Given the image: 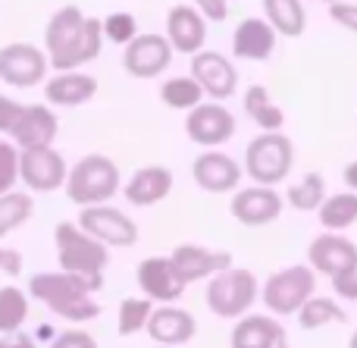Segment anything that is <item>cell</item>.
<instances>
[{
  "instance_id": "13",
  "label": "cell",
  "mask_w": 357,
  "mask_h": 348,
  "mask_svg": "<svg viewBox=\"0 0 357 348\" xmlns=\"http://www.w3.org/2000/svg\"><path fill=\"white\" fill-rule=\"evenodd\" d=\"M185 135L201 148H220L235 135V116L216 100H204L185 116Z\"/></svg>"
},
{
  "instance_id": "40",
  "label": "cell",
  "mask_w": 357,
  "mask_h": 348,
  "mask_svg": "<svg viewBox=\"0 0 357 348\" xmlns=\"http://www.w3.org/2000/svg\"><path fill=\"white\" fill-rule=\"evenodd\" d=\"M195 10L201 13L207 22H222L229 16V3L226 0H195Z\"/></svg>"
},
{
  "instance_id": "9",
  "label": "cell",
  "mask_w": 357,
  "mask_h": 348,
  "mask_svg": "<svg viewBox=\"0 0 357 348\" xmlns=\"http://www.w3.org/2000/svg\"><path fill=\"white\" fill-rule=\"evenodd\" d=\"M19 179L29 186V192H60L69 179L66 157L54 148L19 151Z\"/></svg>"
},
{
  "instance_id": "29",
  "label": "cell",
  "mask_w": 357,
  "mask_h": 348,
  "mask_svg": "<svg viewBox=\"0 0 357 348\" xmlns=\"http://www.w3.org/2000/svg\"><path fill=\"white\" fill-rule=\"evenodd\" d=\"M326 179L320 173H304L298 182H291L289 192H285V201H289L291 211L298 213H310V211H320L323 201H326Z\"/></svg>"
},
{
  "instance_id": "38",
  "label": "cell",
  "mask_w": 357,
  "mask_h": 348,
  "mask_svg": "<svg viewBox=\"0 0 357 348\" xmlns=\"http://www.w3.org/2000/svg\"><path fill=\"white\" fill-rule=\"evenodd\" d=\"M329 19H333V22H339L342 29H348V31H354V35H357V3H348V0L333 3V6H329Z\"/></svg>"
},
{
  "instance_id": "33",
  "label": "cell",
  "mask_w": 357,
  "mask_h": 348,
  "mask_svg": "<svg viewBox=\"0 0 357 348\" xmlns=\"http://www.w3.org/2000/svg\"><path fill=\"white\" fill-rule=\"evenodd\" d=\"M345 320H348V314L342 311L333 298H320V295H314V298L298 311L301 330H323V326H329V324H345Z\"/></svg>"
},
{
  "instance_id": "43",
  "label": "cell",
  "mask_w": 357,
  "mask_h": 348,
  "mask_svg": "<svg viewBox=\"0 0 357 348\" xmlns=\"http://www.w3.org/2000/svg\"><path fill=\"white\" fill-rule=\"evenodd\" d=\"M0 348H35V339L31 336H3L0 339Z\"/></svg>"
},
{
  "instance_id": "27",
  "label": "cell",
  "mask_w": 357,
  "mask_h": 348,
  "mask_svg": "<svg viewBox=\"0 0 357 348\" xmlns=\"http://www.w3.org/2000/svg\"><path fill=\"white\" fill-rule=\"evenodd\" d=\"M245 113L260 126V132H282L285 110L270 98L264 85H251L245 91Z\"/></svg>"
},
{
  "instance_id": "5",
  "label": "cell",
  "mask_w": 357,
  "mask_h": 348,
  "mask_svg": "<svg viewBox=\"0 0 357 348\" xmlns=\"http://www.w3.org/2000/svg\"><path fill=\"white\" fill-rule=\"evenodd\" d=\"M295 167V144L282 132H260L245 148V173L254 179V186L276 188L289 179Z\"/></svg>"
},
{
  "instance_id": "24",
  "label": "cell",
  "mask_w": 357,
  "mask_h": 348,
  "mask_svg": "<svg viewBox=\"0 0 357 348\" xmlns=\"http://www.w3.org/2000/svg\"><path fill=\"white\" fill-rule=\"evenodd\" d=\"M285 326L270 314H248L232 326V348H279L285 342Z\"/></svg>"
},
{
  "instance_id": "14",
  "label": "cell",
  "mask_w": 357,
  "mask_h": 348,
  "mask_svg": "<svg viewBox=\"0 0 357 348\" xmlns=\"http://www.w3.org/2000/svg\"><path fill=\"white\" fill-rule=\"evenodd\" d=\"M135 282L144 292L148 301H160V305H176L185 292V280L178 276V270L173 267V261L163 255L144 257L135 270Z\"/></svg>"
},
{
  "instance_id": "17",
  "label": "cell",
  "mask_w": 357,
  "mask_h": 348,
  "mask_svg": "<svg viewBox=\"0 0 357 348\" xmlns=\"http://www.w3.org/2000/svg\"><path fill=\"white\" fill-rule=\"evenodd\" d=\"M169 60H173V44L167 35H154V31L138 35L123 54L126 73L135 79H154V75L167 73Z\"/></svg>"
},
{
  "instance_id": "31",
  "label": "cell",
  "mask_w": 357,
  "mask_h": 348,
  "mask_svg": "<svg viewBox=\"0 0 357 348\" xmlns=\"http://www.w3.org/2000/svg\"><path fill=\"white\" fill-rule=\"evenodd\" d=\"M29 317V292L16 286L0 289V336H16Z\"/></svg>"
},
{
  "instance_id": "2",
  "label": "cell",
  "mask_w": 357,
  "mask_h": 348,
  "mask_svg": "<svg viewBox=\"0 0 357 348\" xmlns=\"http://www.w3.org/2000/svg\"><path fill=\"white\" fill-rule=\"evenodd\" d=\"M29 295L38 298L44 308L56 314V317L69 320V324H88V320L100 317V301L91 298L94 289L85 280L69 273H35L29 280Z\"/></svg>"
},
{
  "instance_id": "41",
  "label": "cell",
  "mask_w": 357,
  "mask_h": 348,
  "mask_svg": "<svg viewBox=\"0 0 357 348\" xmlns=\"http://www.w3.org/2000/svg\"><path fill=\"white\" fill-rule=\"evenodd\" d=\"M333 289H335V295H339V298L357 301V267L348 270V273H342V276H335V280H333Z\"/></svg>"
},
{
  "instance_id": "22",
  "label": "cell",
  "mask_w": 357,
  "mask_h": 348,
  "mask_svg": "<svg viewBox=\"0 0 357 348\" xmlns=\"http://www.w3.org/2000/svg\"><path fill=\"white\" fill-rule=\"evenodd\" d=\"M273 50H276V29L266 19H257V16L241 19L232 35V54L238 60L264 63L273 56Z\"/></svg>"
},
{
  "instance_id": "36",
  "label": "cell",
  "mask_w": 357,
  "mask_h": 348,
  "mask_svg": "<svg viewBox=\"0 0 357 348\" xmlns=\"http://www.w3.org/2000/svg\"><path fill=\"white\" fill-rule=\"evenodd\" d=\"M19 182V148L0 138V195L16 192Z\"/></svg>"
},
{
  "instance_id": "10",
  "label": "cell",
  "mask_w": 357,
  "mask_h": 348,
  "mask_svg": "<svg viewBox=\"0 0 357 348\" xmlns=\"http://www.w3.org/2000/svg\"><path fill=\"white\" fill-rule=\"evenodd\" d=\"M47 54L35 44H6L0 47V79L13 88H35L47 75Z\"/></svg>"
},
{
  "instance_id": "39",
  "label": "cell",
  "mask_w": 357,
  "mask_h": 348,
  "mask_svg": "<svg viewBox=\"0 0 357 348\" xmlns=\"http://www.w3.org/2000/svg\"><path fill=\"white\" fill-rule=\"evenodd\" d=\"M22 107L25 104H16V100H10V98H3V94H0V135H10V132H13V126H16Z\"/></svg>"
},
{
  "instance_id": "46",
  "label": "cell",
  "mask_w": 357,
  "mask_h": 348,
  "mask_svg": "<svg viewBox=\"0 0 357 348\" xmlns=\"http://www.w3.org/2000/svg\"><path fill=\"white\" fill-rule=\"evenodd\" d=\"M320 3H329V6H333V3H342V0H320Z\"/></svg>"
},
{
  "instance_id": "23",
  "label": "cell",
  "mask_w": 357,
  "mask_h": 348,
  "mask_svg": "<svg viewBox=\"0 0 357 348\" xmlns=\"http://www.w3.org/2000/svg\"><path fill=\"white\" fill-rule=\"evenodd\" d=\"M173 192V173L167 167H142L123 186V198L132 207H154Z\"/></svg>"
},
{
  "instance_id": "6",
  "label": "cell",
  "mask_w": 357,
  "mask_h": 348,
  "mask_svg": "<svg viewBox=\"0 0 357 348\" xmlns=\"http://www.w3.org/2000/svg\"><path fill=\"white\" fill-rule=\"evenodd\" d=\"M317 292V273L307 264H291L282 267L260 286V301L266 305V311L273 317H291L314 298Z\"/></svg>"
},
{
  "instance_id": "30",
  "label": "cell",
  "mask_w": 357,
  "mask_h": 348,
  "mask_svg": "<svg viewBox=\"0 0 357 348\" xmlns=\"http://www.w3.org/2000/svg\"><path fill=\"white\" fill-rule=\"evenodd\" d=\"M35 213V198L29 192H10L0 195V242L10 232H16L19 226H25Z\"/></svg>"
},
{
  "instance_id": "7",
  "label": "cell",
  "mask_w": 357,
  "mask_h": 348,
  "mask_svg": "<svg viewBox=\"0 0 357 348\" xmlns=\"http://www.w3.org/2000/svg\"><path fill=\"white\" fill-rule=\"evenodd\" d=\"M260 298V282L251 270L232 267L226 273L207 280V292H204V301H207L210 314L222 320H241L251 314L254 301Z\"/></svg>"
},
{
  "instance_id": "15",
  "label": "cell",
  "mask_w": 357,
  "mask_h": 348,
  "mask_svg": "<svg viewBox=\"0 0 357 348\" xmlns=\"http://www.w3.org/2000/svg\"><path fill=\"white\" fill-rule=\"evenodd\" d=\"M191 176H195L197 188H204V192L229 195V192H238L245 167L235 157L222 154V151H204L191 163Z\"/></svg>"
},
{
  "instance_id": "42",
  "label": "cell",
  "mask_w": 357,
  "mask_h": 348,
  "mask_svg": "<svg viewBox=\"0 0 357 348\" xmlns=\"http://www.w3.org/2000/svg\"><path fill=\"white\" fill-rule=\"evenodd\" d=\"M0 273L3 276L22 273V255H19L16 248H0Z\"/></svg>"
},
{
  "instance_id": "26",
  "label": "cell",
  "mask_w": 357,
  "mask_h": 348,
  "mask_svg": "<svg viewBox=\"0 0 357 348\" xmlns=\"http://www.w3.org/2000/svg\"><path fill=\"white\" fill-rule=\"evenodd\" d=\"M266 22L282 38H301L307 29V13L301 0H264Z\"/></svg>"
},
{
  "instance_id": "47",
  "label": "cell",
  "mask_w": 357,
  "mask_h": 348,
  "mask_svg": "<svg viewBox=\"0 0 357 348\" xmlns=\"http://www.w3.org/2000/svg\"><path fill=\"white\" fill-rule=\"evenodd\" d=\"M279 348H289V339H285V342H282V345H279Z\"/></svg>"
},
{
  "instance_id": "32",
  "label": "cell",
  "mask_w": 357,
  "mask_h": 348,
  "mask_svg": "<svg viewBox=\"0 0 357 348\" xmlns=\"http://www.w3.org/2000/svg\"><path fill=\"white\" fill-rule=\"evenodd\" d=\"M160 98L167 107H173V110H195V107L204 104V88L197 85L191 75H173V79L163 82L160 88Z\"/></svg>"
},
{
  "instance_id": "28",
  "label": "cell",
  "mask_w": 357,
  "mask_h": 348,
  "mask_svg": "<svg viewBox=\"0 0 357 348\" xmlns=\"http://www.w3.org/2000/svg\"><path fill=\"white\" fill-rule=\"evenodd\" d=\"M320 217V226L326 232H345L357 223V195L354 192H339V195H329L323 201V207L317 211Z\"/></svg>"
},
{
  "instance_id": "3",
  "label": "cell",
  "mask_w": 357,
  "mask_h": 348,
  "mask_svg": "<svg viewBox=\"0 0 357 348\" xmlns=\"http://www.w3.org/2000/svg\"><path fill=\"white\" fill-rule=\"evenodd\" d=\"M54 242H56V261H60L63 273L79 276L94 292H100L104 289V270L110 264L107 245L91 239L79 223H69V220L56 223Z\"/></svg>"
},
{
  "instance_id": "20",
  "label": "cell",
  "mask_w": 357,
  "mask_h": 348,
  "mask_svg": "<svg viewBox=\"0 0 357 348\" xmlns=\"http://www.w3.org/2000/svg\"><path fill=\"white\" fill-rule=\"evenodd\" d=\"M148 336L160 348L188 345L197 336V320L178 305H160L148 320Z\"/></svg>"
},
{
  "instance_id": "1",
  "label": "cell",
  "mask_w": 357,
  "mask_h": 348,
  "mask_svg": "<svg viewBox=\"0 0 357 348\" xmlns=\"http://www.w3.org/2000/svg\"><path fill=\"white\" fill-rule=\"evenodd\" d=\"M47 63L56 73H75L104 50V19L85 16L75 3L60 6L44 29Z\"/></svg>"
},
{
  "instance_id": "4",
  "label": "cell",
  "mask_w": 357,
  "mask_h": 348,
  "mask_svg": "<svg viewBox=\"0 0 357 348\" xmlns=\"http://www.w3.org/2000/svg\"><path fill=\"white\" fill-rule=\"evenodd\" d=\"M119 186H123L119 167L110 160V157L107 154H85L79 163H73V169H69L66 198L85 211V207L107 204V201L119 192Z\"/></svg>"
},
{
  "instance_id": "11",
  "label": "cell",
  "mask_w": 357,
  "mask_h": 348,
  "mask_svg": "<svg viewBox=\"0 0 357 348\" xmlns=\"http://www.w3.org/2000/svg\"><path fill=\"white\" fill-rule=\"evenodd\" d=\"M285 207V198L276 192V188H266V186H248V188H238L229 201V213L238 220L241 226H270L279 220Z\"/></svg>"
},
{
  "instance_id": "18",
  "label": "cell",
  "mask_w": 357,
  "mask_h": 348,
  "mask_svg": "<svg viewBox=\"0 0 357 348\" xmlns=\"http://www.w3.org/2000/svg\"><path fill=\"white\" fill-rule=\"evenodd\" d=\"M169 261L185 280V286H191L197 280H213V276L232 270V255L229 251H213L204 248V245H178V248H173Z\"/></svg>"
},
{
  "instance_id": "25",
  "label": "cell",
  "mask_w": 357,
  "mask_h": 348,
  "mask_svg": "<svg viewBox=\"0 0 357 348\" xmlns=\"http://www.w3.org/2000/svg\"><path fill=\"white\" fill-rule=\"evenodd\" d=\"M94 94H98V79L85 73H60L44 88V98L50 107H82Z\"/></svg>"
},
{
  "instance_id": "8",
  "label": "cell",
  "mask_w": 357,
  "mask_h": 348,
  "mask_svg": "<svg viewBox=\"0 0 357 348\" xmlns=\"http://www.w3.org/2000/svg\"><path fill=\"white\" fill-rule=\"evenodd\" d=\"M75 223L91 239L110 245V248H132V245L138 242V223L129 213H123L119 207H110V204L85 207Z\"/></svg>"
},
{
  "instance_id": "37",
  "label": "cell",
  "mask_w": 357,
  "mask_h": 348,
  "mask_svg": "<svg viewBox=\"0 0 357 348\" xmlns=\"http://www.w3.org/2000/svg\"><path fill=\"white\" fill-rule=\"evenodd\" d=\"M50 348H98V342H94V336L85 330H66L50 342Z\"/></svg>"
},
{
  "instance_id": "21",
  "label": "cell",
  "mask_w": 357,
  "mask_h": 348,
  "mask_svg": "<svg viewBox=\"0 0 357 348\" xmlns=\"http://www.w3.org/2000/svg\"><path fill=\"white\" fill-rule=\"evenodd\" d=\"M167 38L178 54H201L204 41H207V19L195 10V6L178 3L167 13Z\"/></svg>"
},
{
  "instance_id": "44",
  "label": "cell",
  "mask_w": 357,
  "mask_h": 348,
  "mask_svg": "<svg viewBox=\"0 0 357 348\" xmlns=\"http://www.w3.org/2000/svg\"><path fill=\"white\" fill-rule=\"evenodd\" d=\"M342 179H345L348 192H354V195H357V160L348 163V167H345V173H342Z\"/></svg>"
},
{
  "instance_id": "45",
  "label": "cell",
  "mask_w": 357,
  "mask_h": 348,
  "mask_svg": "<svg viewBox=\"0 0 357 348\" xmlns=\"http://www.w3.org/2000/svg\"><path fill=\"white\" fill-rule=\"evenodd\" d=\"M348 348H357V330L351 333V339H348Z\"/></svg>"
},
{
  "instance_id": "16",
  "label": "cell",
  "mask_w": 357,
  "mask_h": 348,
  "mask_svg": "<svg viewBox=\"0 0 357 348\" xmlns=\"http://www.w3.org/2000/svg\"><path fill=\"white\" fill-rule=\"evenodd\" d=\"M191 79L204 88L207 98H213L216 104H222L226 98H232L238 88V73L229 63V56L216 54V50H201L191 56Z\"/></svg>"
},
{
  "instance_id": "35",
  "label": "cell",
  "mask_w": 357,
  "mask_h": 348,
  "mask_svg": "<svg viewBox=\"0 0 357 348\" xmlns=\"http://www.w3.org/2000/svg\"><path fill=\"white\" fill-rule=\"evenodd\" d=\"M104 38L113 44H123V47H129L132 41L138 38V22L132 13H110V16L104 19Z\"/></svg>"
},
{
  "instance_id": "19",
  "label": "cell",
  "mask_w": 357,
  "mask_h": 348,
  "mask_svg": "<svg viewBox=\"0 0 357 348\" xmlns=\"http://www.w3.org/2000/svg\"><path fill=\"white\" fill-rule=\"evenodd\" d=\"M56 132H60V119H56V113L47 104H25L10 132V142L22 151L50 148Z\"/></svg>"
},
{
  "instance_id": "12",
  "label": "cell",
  "mask_w": 357,
  "mask_h": 348,
  "mask_svg": "<svg viewBox=\"0 0 357 348\" xmlns=\"http://www.w3.org/2000/svg\"><path fill=\"white\" fill-rule=\"evenodd\" d=\"M307 267L314 273H326L329 280L357 267V245L345 232H323L307 245Z\"/></svg>"
},
{
  "instance_id": "34",
  "label": "cell",
  "mask_w": 357,
  "mask_h": 348,
  "mask_svg": "<svg viewBox=\"0 0 357 348\" xmlns=\"http://www.w3.org/2000/svg\"><path fill=\"white\" fill-rule=\"evenodd\" d=\"M151 314H154V301H148V298H123V305H119V317H116L119 336H135V333L148 330Z\"/></svg>"
}]
</instances>
